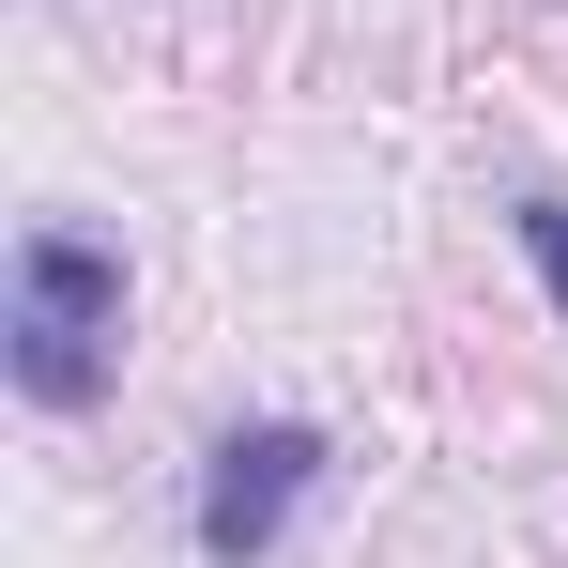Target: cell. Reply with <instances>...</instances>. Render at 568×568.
I'll list each match as a JSON object with an SVG mask.
<instances>
[{"instance_id": "6da1fadb", "label": "cell", "mask_w": 568, "mask_h": 568, "mask_svg": "<svg viewBox=\"0 0 568 568\" xmlns=\"http://www.w3.org/2000/svg\"><path fill=\"white\" fill-rule=\"evenodd\" d=\"M0 369L31 415H93L123 384V246L78 215H31L16 231V292H0Z\"/></svg>"}, {"instance_id": "7a4b0ae2", "label": "cell", "mask_w": 568, "mask_h": 568, "mask_svg": "<svg viewBox=\"0 0 568 568\" xmlns=\"http://www.w3.org/2000/svg\"><path fill=\"white\" fill-rule=\"evenodd\" d=\"M323 491V430L307 415H246V430H215V462H200V568H262L292 538V507Z\"/></svg>"}, {"instance_id": "3957f363", "label": "cell", "mask_w": 568, "mask_h": 568, "mask_svg": "<svg viewBox=\"0 0 568 568\" xmlns=\"http://www.w3.org/2000/svg\"><path fill=\"white\" fill-rule=\"evenodd\" d=\"M507 231H523V277L568 307V200H554V185H523V200H507Z\"/></svg>"}]
</instances>
